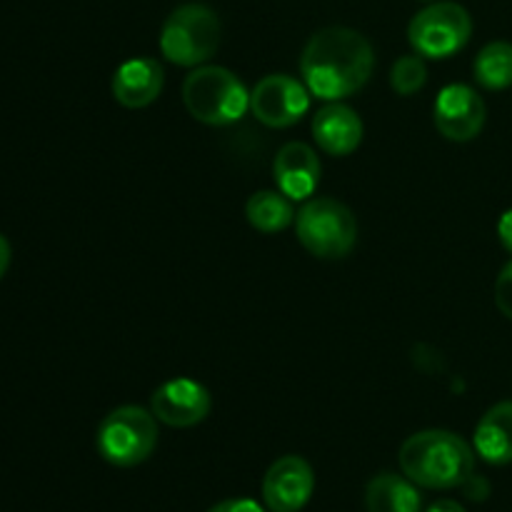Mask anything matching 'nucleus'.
<instances>
[{
    "label": "nucleus",
    "mask_w": 512,
    "mask_h": 512,
    "mask_svg": "<svg viewBox=\"0 0 512 512\" xmlns=\"http://www.w3.org/2000/svg\"><path fill=\"white\" fill-rule=\"evenodd\" d=\"M213 408L208 388L198 380L173 378L150 395V413L168 428H193L203 423Z\"/></svg>",
    "instance_id": "9d476101"
},
{
    "label": "nucleus",
    "mask_w": 512,
    "mask_h": 512,
    "mask_svg": "<svg viewBox=\"0 0 512 512\" xmlns=\"http://www.w3.org/2000/svg\"><path fill=\"white\" fill-rule=\"evenodd\" d=\"M375 70V50L363 33L330 25L310 35L300 55V75L310 95L325 103L350 98L368 85Z\"/></svg>",
    "instance_id": "f257e3e1"
},
{
    "label": "nucleus",
    "mask_w": 512,
    "mask_h": 512,
    "mask_svg": "<svg viewBox=\"0 0 512 512\" xmlns=\"http://www.w3.org/2000/svg\"><path fill=\"white\" fill-rule=\"evenodd\" d=\"M208 512H265L260 508L255 500L248 498H233V500H223V503L213 505Z\"/></svg>",
    "instance_id": "412c9836"
},
{
    "label": "nucleus",
    "mask_w": 512,
    "mask_h": 512,
    "mask_svg": "<svg viewBox=\"0 0 512 512\" xmlns=\"http://www.w3.org/2000/svg\"><path fill=\"white\" fill-rule=\"evenodd\" d=\"M320 158L308 143L290 140L273 160L275 185L290 200H310L320 185Z\"/></svg>",
    "instance_id": "f8f14e48"
},
{
    "label": "nucleus",
    "mask_w": 512,
    "mask_h": 512,
    "mask_svg": "<svg viewBox=\"0 0 512 512\" xmlns=\"http://www.w3.org/2000/svg\"><path fill=\"white\" fill-rule=\"evenodd\" d=\"M425 83H428V65H425L423 55H403L390 68V88H393V93L403 95V98L420 93Z\"/></svg>",
    "instance_id": "6ab92c4d"
},
{
    "label": "nucleus",
    "mask_w": 512,
    "mask_h": 512,
    "mask_svg": "<svg viewBox=\"0 0 512 512\" xmlns=\"http://www.w3.org/2000/svg\"><path fill=\"white\" fill-rule=\"evenodd\" d=\"M420 3H438V0H420Z\"/></svg>",
    "instance_id": "393cba45"
},
{
    "label": "nucleus",
    "mask_w": 512,
    "mask_h": 512,
    "mask_svg": "<svg viewBox=\"0 0 512 512\" xmlns=\"http://www.w3.org/2000/svg\"><path fill=\"white\" fill-rule=\"evenodd\" d=\"M498 238L503 243V248L512 255V208L505 210L498 220Z\"/></svg>",
    "instance_id": "4be33fe9"
},
{
    "label": "nucleus",
    "mask_w": 512,
    "mask_h": 512,
    "mask_svg": "<svg viewBox=\"0 0 512 512\" xmlns=\"http://www.w3.org/2000/svg\"><path fill=\"white\" fill-rule=\"evenodd\" d=\"M310 130H313V140L318 143V148L323 153L333 155V158H345V155L355 153L365 135V125L360 115L350 105H345L343 100L325 103L313 115Z\"/></svg>",
    "instance_id": "ddd939ff"
},
{
    "label": "nucleus",
    "mask_w": 512,
    "mask_h": 512,
    "mask_svg": "<svg viewBox=\"0 0 512 512\" xmlns=\"http://www.w3.org/2000/svg\"><path fill=\"white\" fill-rule=\"evenodd\" d=\"M495 305L505 318L512 320V260L500 270L498 280H495Z\"/></svg>",
    "instance_id": "aec40b11"
},
{
    "label": "nucleus",
    "mask_w": 512,
    "mask_h": 512,
    "mask_svg": "<svg viewBox=\"0 0 512 512\" xmlns=\"http://www.w3.org/2000/svg\"><path fill=\"white\" fill-rule=\"evenodd\" d=\"M220 35L223 25L213 8L203 3L178 5L160 28V53L180 68H198L218 53Z\"/></svg>",
    "instance_id": "20e7f679"
},
{
    "label": "nucleus",
    "mask_w": 512,
    "mask_h": 512,
    "mask_svg": "<svg viewBox=\"0 0 512 512\" xmlns=\"http://www.w3.org/2000/svg\"><path fill=\"white\" fill-rule=\"evenodd\" d=\"M165 85V70L155 58H130L115 68L110 90L123 108L140 110L160 98Z\"/></svg>",
    "instance_id": "4468645a"
},
{
    "label": "nucleus",
    "mask_w": 512,
    "mask_h": 512,
    "mask_svg": "<svg viewBox=\"0 0 512 512\" xmlns=\"http://www.w3.org/2000/svg\"><path fill=\"white\" fill-rule=\"evenodd\" d=\"M315 493V473L300 455H283L263 478V500L270 512H300Z\"/></svg>",
    "instance_id": "9b49d317"
},
{
    "label": "nucleus",
    "mask_w": 512,
    "mask_h": 512,
    "mask_svg": "<svg viewBox=\"0 0 512 512\" xmlns=\"http://www.w3.org/2000/svg\"><path fill=\"white\" fill-rule=\"evenodd\" d=\"M473 38V18L453 0L428 3L408 25V43L425 60H445L465 48Z\"/></svg>",
    "instance_id": "0eeeda50"
},
{
    "label": "nucleus",
    "mask_w": 512,
    "mask_h": 512,
    "mask_svg": "<svg viewBox=\"0 0 512 512\" xmlns=\"http://www.w3.org/2000/svg\"><path fill=\"white\" fill-rule=\"evenodd\" d=\"M10 255H13V250H10L8 238H5V235L0 233V280H3V275L8 273V268H10Z\"/></svg>",
    "instance_id": "5701e85b"
},
{
    "label": "nucleus",
    "mask_w": 512,
    "mask_h": 512,
    "mask_svg": "<svg viewBox=\"0 0 512 512\" xmlns=\"http://www.w3.org/2000/svg\"><path fill=\"white\" fill-rule=\"evenodd\" d=\"M295 235L313 258L343 260L358 243V220L340 200L310 198L295 215Z\"/></svg>",
    "instance_id": "39448f33"
},
{
    "label": "nucleus",
    "mask_w": 512,
    "mask_h": 512,
    "mask_svg": "<svg viewBox=\"0 0 512 512\" xmlns=\"http://www.w3.org/2000/svg\"><path fill=\"white\" fill-rule=\"evenodd\" d=\"M473 75L480 88L505 90L512 85V43L493 40L485 45L473 63Z\"/></svg>",
    "instance_id": "a211bd4d"
},
{
    "label": "nucleus",
    "mask_w": 512,
    "mask_h": 512,
    "mask_svg": "<svg viewBox=\"0 0 512 512\" xmlns=\"http://www.w3.org/2000/svg\"><path fill=\"white\" fill-rule=\"evenodd\" d=\"M295 200L283 195L280 190H258L245 203V218L258 233L273 235L283 233L285 228L295 225Z\"/></svg>",
    "instance_id": "f3484780"
},
{
    "label": "nucleus",
    "mask_w": 512,
    "mask_h": 512,
    "mask_svg": "<svg viewBox=\"0 0 512 512\" xmlns=\"http://www.w3.org/2000/svg\"><path fill=\"white\" fill-rule=\"evenodd\" d=\"M183 103L198 123L225 128L250 110V90L223 65H198L183 80Z\"/></svg>",
    "instance_id": "7ed1b4c3"
},
{
    "label": "nucleus",
    "mask_w": 512,
    "mask_h": 512,
    "mask_svg": "<svg viewBox=\"0 0 512 512\" xmlns=\"http://www.w3.org/2000/svg\"><path fill=\"white\" fill-rule=\"evenodd\" d=\"M95 448L115 468H135L158 448V418L140 405H120L98 425Z\"/></svg>",
    "instance_id": "423d86ee"
},
{
    "label": "nucleus",
    "mask_w": 512,
    "mask_h": 512,
    "mask_svg": "<svg viewBox=\"0 0 512 512\" xmlns=\"http://www.w3.org/2000/svg\"><path fill=\"white\" fill-rule=\"evenodd\" d=\"M398 463L418 488L453 490L473 478L475 448L450 430H420L405 440Z\"/></svg>",
    "instance_id": "f03ea898"
},
{
    "label": "nucleus",
    "mask_w": 512,
    "mask_h": 512,
    "mask_svg": "<svg viewBox=\"0 0 512 512\" xmlns=\"http://www.w3.org/2000/svg\"><path fill=\"white\" fill-rule=\"evenodd\" d=\"M428 512H465V508L455 503V500H438V503L430 505Z\"/></svg>",
    "instance_id": "b1692460"
},
{
    "label": "nucleus",
    "mask_w": 512,
    "mask_h": 512,
    "mask_svg": "<svg viewBox=\"0 0 512 512\" xmlns=\"http://www.w3.org/2000/svg\"><path fill=\"white\" fill-rule=\"evenodd\" d=\"M473 448L490 465L512 463V400L493 405L480 418L473 435Z\"/></svg>",
    "instance_id": "2eb2a0df"
},
{
    "label": "nucleus",
    "mask_w": 512,
    "mask_h": 512,
    "mask_svg": "<svg viewBox=\"0 0 512 512\" xmlns=\"http://www.w3.org/2000/svg\"><path fill=\"white\" fill-rule=\"evenodd\" d=\"M433 120L438 133L453 143H470L478 138L488 120L485 100L473 85L450 83L438 93L433 105Z\"/></svg>",
    "instance_id": "1a4fd4ad"
},
{
    "label": "nucleus",
    "mask_w": 512,
    "mask_h": 512,
    "mask_svg": "<svg viewBox=\"0 0 512 512\" xmlns=\"http://www.w3.org/2000/svg\"><path fill=\"white\" fill-rule=\"evenodd\" d=\"M365 508L368 512H420L423 498L418 485L405 475L380 473L365 488Z\"/></svg>",
    "instance_id": "dca6fc26"
},
{
    "label": "nucleus",
    "mask_w": 512,
    "mask_h": 512,
    "mask_svg": "<svg viewBox=\"0 0 512 512\" xmlns=\"http://www.w3.org/2000/svg\"><path fill=\"white\" fill-rule=\"evenodd\" d=\"M310 90L303 80L285 73L265 75L250 90V113L265 128H290L310 110Z\"/></svg>",
    "instance_id": "6e6552de"
}]
</instances>
